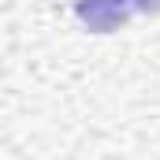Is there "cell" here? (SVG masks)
<instances>
[{"mask_svg":"<svg viewBox=\"0 0 160 160\" xmlns=\"http://www.w3.org/2000/svg\"><path fill=\"white\" fill-rule=\"evenodd\" d=\"M127 15H130L127 8H112V4H89V8H78V19H86L89 30H97V34L112 30V22H123Z\"/></svg>","mask_w":160,"mask_h":160,"instance_id":"1","label":"cell"}]
</instances>
